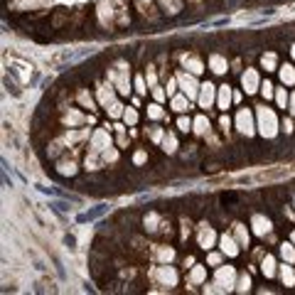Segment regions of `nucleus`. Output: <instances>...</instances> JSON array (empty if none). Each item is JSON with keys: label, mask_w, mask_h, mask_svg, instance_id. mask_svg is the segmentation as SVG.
<instances>
[{"label": "nucleus", "mask_w": 295, "mask_h": 295, "mask_svg": "<svg viewBox=\"0 0 295 295\" xmlns=\"http://www.w3.org/2000/svg\"><path fill=\"white\" fill-rule=\"evenodd\" d=\"M177 128H180V130H184V133H187V130L192 128V121H189V118H184V116H182V118L177 121Z\"/></svg>", "instance_id": "38"}, {"label": "nucleus", "mask_w": 295, "mask_h": 295, "mask_svg": "<svg viewBox=\"0 0 295 295\" xmlns=\"http://www.w3.org/2000/svg\"><path fill=\"white\" fill-rule=\"evenodd\" d=\"M261 64H263V69H266V72H273V69L278 67V57L273 55V52H268V55L261 57Z\"/></svg>", "instance_id": "22"}, {"label": "nucleus", "mask_w": 295, "mask_h": 295, "mask_svg": "<svg viewBox=\"0 0 295 295\" xmlns=\"http://www.w3.org/2000/svg\"><path fill=\"white\" fill-rule=\"evenodd\" d=\"M153 278H155V280H160V283H163V285H167V288L177 285V271H175L172 266H167V263L158 266V268L153 271Z\"/></svg>", "instance_id": "4"}, {"label": "nucleus", "mask_w": 295, "mask_h": 295, "mask_svg": "<svg viewBox=\"0 0 295 295\" xmlns=\"http://www.w3.org/2000/svg\"><path fill=\"white\" fill-rule=\"evenodd\" d=\"M261 93L266 96V101H268V99H273V84H271V81L261 84Z\"/></svg>", "instance_id": "35"}, {"label": "nucleus", "mask_w": 295, "mask_h": 295, "mask_svg": "<svg viewBox=\"0 0 295 295\" xmlns=\"http://www.w3.org/2000/svg\"><path fill=\"white\" fill-rule=\"evenodd\" d=\"M236 271L231 268V266H221L219 271H217V276H214V285L219 288V293L224 290H234L236 288Z\"/></svg>", "instance_id": "3"}, {"label": "nucleus", "mask_w": 295, "mask_h": 295, "mask_svg": "<svg viewBox=\"0 0 295 295\" xmlns=\"http://www.w3.org/2000/svg\"><path fill=\"white\" fill-rule=\"evenodd\" d=\"M155 256H158V261H160V263H170V261L175 258V251H172L170 246H158Z\"/></svg>", "instance_id": "20"}, {"label": "nucleus", "mask_w": 295, "mask_h": 295, "mask_svg": "<svg viewBox=\"0 0 295 295\" xmlns=\"http://www.w3.org/2000/svg\"><path fill=\"white\" fill-rule=\"evenodd\" d=\"M207 261H209V266H219L221 256H219V254H209V256H207Z\"/></svg>", "instance_id": "41"}, {"label": "nucleus", "mask_w": 295, "mask_h": 295, "mask_svg": "<svg viewBox=\"0 0 295 295\" xmlns=\"http://www.w3.org/2000/svg\"><path fill=\"white\" fill-rule=\"evenodd\" d=\"M177 84L184 91V96H189V99H194L197 91H200V86H202V84H197L194 74H177Z\"/></svg>", "instance_id": "6"}, {"label": "nucleus", "mask_w": 295, "mask_h": 295, "mask_svg": "<svg viewBox=\"0 0 295 295\" xmlns=\"http://www.w3.org/2000/svg\"><path fill=\"white\" fill-rule=\"evenodd\" d=\"M278 74H280V81H283V84H288V86H293V84H295V69L290 67V64L280 67V69H278Z\"/></svg>", "instance_id": "17"}, {"label": "nucleus", "mask_w": 295, "mask_h": 295, "mask_svg": "<svg viewBox=\"0 0 295 295\" xmlns=\"http://www.w3.org/2000/svg\"><path fill=\"white\" fill-rule=\"evenodd\" d=\"M234 101V96H231V89L224 84V86H219V96H217V106L219 109H229V104Z\"/></svg>", "instance_id": "16"}, {"label": "nucleus", "mask_w": 295, "mask_h": 295, "mask_svg": "<svg viewBox=\"0 0 295 295\" xmlns=\"http://www.w3.org/2000/svg\"><path fill=\"white\" fill-rule=\"evenodd\" d=\"M214 101H217V89L207 81V84L200 86V106H202V109H212Z\"/></svg>", "instance_id": "8"}, {"label": "nucleus", "mask_w": 295, "mask_h": 295, "mask_svg": "<svg viewBox=\"0 0 295 295\" xmlns=\"http://www.w3.org/2000/svg\"><path fill=\"white\" fill-rule=\"evenodd\" d=\"M111 148V138L106 130H96L91 135V153H106Z\"/></svg>", "instance_id": "9"}, {"label": "nucleus", "mask_w": 295, "mask_h": 295, "mask_svg": "<svg viewBox=\"0 0 295 295\" xmlns=\"http://www.w3.org/2000/svg\"><path fill=\"white\" fill-rule=\"evenodd\" d=\"M133 160H135V165H143V163H145V160H148V155H145V153H143V150H138Z\"/></svg>", "instance_id": "40"}, {"label": "nucleus", "mask_w": 295, "mask_h": 295, "mask_svg": "<svg viewBox=\"0 0 295 295\" xmlns=\"http://www.w3.org/2000/svg\"><path fill=\"white\" fill-rule=\"evenodd\" d=\"M189 96H172V109L177 111V113H184V111L189 109V101H187Z\"/></svg>", "instance_id": "23"}, {"label": "nucleus", "mask_w": 295, "mask_h": 295, "mask_svg": "<svg viewBox=\"0 0 295 295\" xmlns=\"http://www.w3.org/2000/svg\"><path fill=\"white\" fill-rule=\"evenodd\" d=\"M163 150H165V153H175V150H177V138H175L172 133H165V138H163Z\"/></svg>", "instance_id": "24"}, {"label": "nucleus", "mask_w": 295, "mask_h": 295, "mask_svg": "<svg viewBox=\"0 0 295 295\" xmlns=\"http://www.w3.org/2000/svg\"><path fill=\"white\" fill-rule=\"evenodd\" d=\"M109 116L111 118H118V116H123V106H121V104H118V101H113V104H111L109 109Z\"/></svg>", "instance_id": "34"}, {"label": "nucleus", "mask_w": 295, "mask_h": 295, "mask_svg": "<svg viewBox=\"0 0 295 295\" xmlns=\"http://www.w3.org/2000/svg\"><path fill=\"white\" fill-rule=\"evenodd\" d=\"M182 64H184V69H189V74H202L204 72V64L194 55H184Z\"/></svg>", "instance_id": "14"}, {"label": "nucleus", "mask_w": 295, "mask_h": 295, "mask_svg": "<svg viewBox=\"0 0 295 295\" xmlns=\"http://www.w3.org/2000/svg\"><path fill=\"white\" fill-rule=\"evenodd\" d=\"M234 231H236V241H239V246H249V231H246V226H243V224H236V226H234Z\"/></svg>", "instance_id": "25"}, {"label": "nucleus", "mask_w": 295, "mask_h": 295, "mask_svg": "<svg viewBox=\"0 0 295 295\" xmlns=\"http://www.w3.org/2000/svg\"><path fill=\"white\" fill-rule=\"evenodd\" d=\"M214 241H217L214 229H212V226H207V224H202V229H200V246L207 251V249H212V246H214Z\"/></svg>", "instance_id": "11"}, {"label": "nucleus", "mask_w": 295, "mask_h": 295, "mask_svg": "<svg viewBox=\"0 0 295 295\" xmlns=\"http://www.w3.org/2000/svg\"><path fill=\"white\" fill-rule=\"evenodd\" d=\"M241 86H243L246 93H256L261 89V79H258L256 69H246V72L241 74Z\"/></svg>", "instance_id": "7"}, {"label": "nucleus", "mask_w": 295, "mask_h": 295, "mask_svg": "<svg viewBox=\"0 0 295 295\" xmlns=\"http://www.w3.org/2000/svg\"><path fill=\"white\" fill-rule=\"evenodd\" d=\"M290 239H293V243H295V231H293V236H290Z\"/></svg>", "instance_id": "46"}, {"label": "nucleus", "mask_w": 295, "mask_h": 295, "mask_svg": "<svg viewBox=\"0 0 295 295\" xmlns=\"http://www.w3.org/2000/svg\"><path fill=\"white\" fill-rule=\"evenodd\" d=\"M288 101H290V96L285 93V89H278L276 91V104L280 106V109H285L288 106Z\"/></svg>", "instance_id": "32"}, {"label": "nucleus", "mask_w": 295, "mask_h": 295, "mask_svg": "<svg viewBox=\"0 0 295 295\" xmlns=\"http://www.w3.org/2000/svg\"><path fill=\"white\" fill-rule=\"evenodd\" d=\"M261 271H263V276H266V278H273V276H276V258H273V256H266V258H263V263H261Z\"/></svg>", "instance_id": "19"}, {"label": "nucleus", "mask_w": 295, "mask_h": 295, "mask_svg": "<svg viewBox=\"0 0 295 295\" xmlns=\"http://www.w3.org/2000/svg\"><path fill=\"white\" fill-rule=\"evenodd\" d=\"M236 128H239V133H243L246 138L249 135H254V113L249 109H241L239 113H236Z\"/></svg>", "instance_id": "5"}, {"label": "nucleus", "mask_w": 295, "mask_h": 295, "mask_svg": "<svg viewBox=\"0 0 295 295\" xmlns=\"http://www.w3.org/2000/svg\"><path fill=\"white\" fill-rule=\"evenodd\" d=\"M153 96H155V101H158V104H160V101H165L167 91H163V89H160V86H158V84H155V86H153Z\"/></svg>", "instance_id": "36"}, {"label": "nucleus", "mask_w": 295, "mask_h": 295, "mask_svg": "<svg viewBox=\"0 0 295 295\" xmlns=\"http://www.w3.org/2000/svg\"><path fill=\"white\" fill-rule=\"evenodd\" d=\"M180 84H177V79H172V81H167V93L170 96H175V89H177Z\"/></svg>", "instance_id": "42"}, {"label": "nucleus", "mask_w": 295, "mask_h": 295, "mask_svg": "<svg viewBox=\"0 0 295 295\" xmlns=\"http://www.w3.org/2000/svg\"><path fill=\"white\" fill-rule=\"evenodd\" d=\"M140 3H150V0H140Z\"/></svg>", "instance_id": "48"}, {"label": "nucleus", "mask_w": 295, "mask_h": 295, "mask_svg": "<svg viewBox=\"0 0 295 295\" xmlns=\"http://www.w3.org/2000/svg\"><path fill=\"white\" fill-rule=\"evenodd\" d=\"M280 256H283V261L293 263V261H295V249H293V243H283V246H280Z\"/></svg>", "instance_id": "27"}, {"label": "nucleus", "mask_w": 295, "mask_h": 295, "mask_svg": "<svg viewBox=\"0 0 295 295\" xmlns=\"http://www.w3.org/2000/svg\"><path fill=\"white\" fill-rule=\"evenodd\" d=\"M79 104L84 106V109H93V99L89 91H79Z\"/></svg>", "instance_id": "31"}, {"label": "nucleus", "mask_w": 295, "mask_h": 295, "mask_svg": "<svg viewBox=\"0 0 295 295\" xmlns=\"http://www.w3.org/2000/svg\"><path fill=\"white\" fill-rule=\"evenodd\" d=\"M145 79H148V86H155V84H158V76H155V72H153V67H148Z\"/></svg>", "instance_id": "39"}, {"label": "nucleus", "mask_w": 295, "mask_h": 295, "mask_svg": "<svg viewBox=\"0 0 295 295\" xmlns=\"http://www.w3.org/2000/svg\"><path fill=\"white\" fill-rule=\"evenodd\" d=\"M283 130L290 133V130H293V121H283Z\"/></svg>", "instance_id": "44"}, {"label": "nucleus", "mask_w": 295, "mask_h": 295, "mask_svg": "<svg viewBox=\"0 0 295 295\" xmlns=\"http://www.w3.org/2000/svg\"><path fill=\"white\" fill-rule=\"evenodd\" d=\"M256 118H258L256 128L261 130V135H263V138H273V135L278 133V118H276V113H273V109L258 106Z\"/></svg>", "instance_id": "1"}, {"label": "nucleus", "mask_w": 295, "mask_h": 295, "mask_svg": "<svg viewBox=\"0 0 295 295\" xmlns=\"http://www.w3.org/2000/svg\"><path fill=\"white\" fill-rule=\"evenodd\" d=\"M86 121H91L89 116H84V113H79V111H69L67 113V118H64V123L74 128V126H81V123H86Z\"/></svg>", "instance_id": "15"}, {"label": "nucleus", "mask_w": 295, "mask_h": 295, "mask_svg": "<svg viewBox=\"0 0 295 295\" xmlns=\"http://www.w3.org/2000/svg\"><path fill=\"white\" fill-rule=\"evenodd\" d=\"M148 116H150L153 121H160L165 113H163V109H160V104H150V106H148Z\"/></svg>", "instance_id": "30"}, {"label": "nucleus", "mask_w": 295, "mask_h": 295, "mask_svg": "<svg viewBox=\"0 0 295 295\" xmlns=\"http://www.w3.org/2000/svg\"><path fill=\"white\" fill-rule=\"evenodd\" d=\"M219 123H221V128L226 130V128H229V123H231V121H229V116H221V121H219Z\"/></svg>", "instance_id": "43"}, {"label": "nucleus", "mask_w": 295, "mask_h": 295, "mask_svg": "<svg viewBox=\"0 0 295 295\" xmlns=\"http://www.w3.org/2000/svg\"><path fill=\"white\" fill-rule=\"evenodd\" d=\"M123 121H126L128 126H135V123H138V113H135V109H126V111H123Z\"/></svg>", "instance_id": "33"}, {"label": "nucleus", "mask_w": 295, "mask_h": 295, "mask_svg": "<svg viewBox=\"0 0 295 295\" xmlns=\"http://www.w3.org/2000/svg\"><path fill=\"white\" fill-rule=\"evenodd\" d=\"M109 81L118 89L121 93H128L130 91V84H128V67H126V62H118L116 64V69H111L109 72Z\"/></svg>", "instance_id": "2"}, {"label": "nucleus", "mask_w": 295, "mask_h": 295, "mask_svg": "<svg viewBox=\"0 0 295 295\" xmlns=\"http://www.w3.org/2000/svg\"><path fill=\"white\" fill-rule=\"evenodd\" d=\"M288 106H290V113L295 116V93H290V101H288Z\"/></svg>", "instance_id": "45"}, {"label": "nucleus", "mask_w": 295, "mask_h": 295, "mask_svg": "<svg viewBox=\"0 0 295 295\" xmlns=\"http://www.w3.org/2000/svg\"><path fill=\"white\" fill-rule=\"evenodd\" d=\"M236 290H239V293L251 290V278L246 276V273H241V276H239V280H236Z\"/></svg>", "instance_id": "29"}, {"label": "nucleus", "mask_w": 295, "mask_h": 295, "mask_svg": "<svg viewBox=\"0 0 295 295\" xmlns=\"http://www.w3.org/2000/svg\"><path fill=\"white\" fill-rule=\"evenodd\" d=\"M204 278H207L204 266H194V268H192V273H189V283H202Z\"/></svg>", "instance_id": "26"}, {"label": "nucleus", "mask_w": 295, "mask_h": 295, "mask_svg": "<svg viewBox=\"0 0 295 295\" xmlns=\"http://www.w3.org/2000/svg\"><path fill=\"white\" fill-rule=\"evenodd\" d=\"M219 243H221V251H224L226 256L234 258L236 254H239V241H234L231 236H226V234H224V236L219 239Z\"/></svg>", "instance_id": "13"}, {"label": "nucleus", "mask_w": 295, "mask_h": 295, "mask_svg": "<svg viewBox=\"0 0 295 295\" xmlns=\"http://www.w3.org/2000/svg\"><path fill=\"white\" fill-rule=\"evenodd\" d=\"M280 280H283V285L288 288V285H295V273L290 266H280Z\"/></svg>", "instance_id": "21"}, {"label": "nucleus", "mask_w": 295, "mask_h": 295, "mask_svg": "<svg viewBox=\"0 0 295 295\" xmlns=\"http://www.w3.org/2000/svg\"><path fill=\"white\" fill-rule=\"evenodd\" d=\"M192 126H194V130H197V133H200V135H204V133H207V130H209V121H207V118H204V116H197V118H194V123H192Z\"/></svg>", "instance_id": "28"}, {"label": "nucleus", "mask_w": 295, "mask_h": 295, "mask_svg": "<svg viewBox=\"0 0 295 295\" xmlns=\"http://www.w3.org/2000/svg\"><path fill=\"white\" fill-rule=\"evenodd\" d=\"M209 67H212V72L214 74H224L226 72V59L219 55H212L209 57Z\"/></svg>", "instance_id": "18"}, {"label": "nucleus", "mask_w": 295, "mask_h": 295, "mask_svg": "<svg viewBox=\"0 0 295 295\" xmlns=\"http://www.w3.org/2000/svg\"><path fill=\"white\" fill-rule=\"evenodd\" d=\"M251 226H254V234H258V236H266V234L271 231V219H266V217L256 214V217L251 219Z\"/></svg>", "instance_id": "12"}, {"label": "nucleus", "mask_w": 295, "mask_h": 295, "mask_svg": "<svg viewBox=\"0 0 295 295\" xmlns=\"http://www.w3.org/2000/svg\"><path fill=\"white\" fill-rule=\"evenodd\" d=\"M135 91L138 93H145L148 89H145V79L143 76H135Z\"/></svg>", "instance_id": "37"}, {"label": "nucleus", "mask_w": 295, "mask_h": 295, "mask_svg": "<svg viewBox=\"0 0 295 295\" xmlns=\"http://www.w3.org/2000/svg\"><path fill=\"white\" fill-rule=\"evenodd\" d=\"M293 59H295V44H293Z\"/></svg>", "instance_id": "47"}, {"label": "nucleus", "mask_w": 295, "mask_h": 295, "mask_svg": "<svg viewBox=\"0 0 295 295\" xmlns=\"http://www.w3.org/2000/svg\"><path fill=\"white\" fill-rule=\"evenodd\" d=\"M113 89H116V86H113V84H111V81H109L106 86H101V89L96 91V96H99V104H101L104 109H109L111 104L116 101V96H113Z\"/></svg>", "instance_id": "10"}]
</instances>
